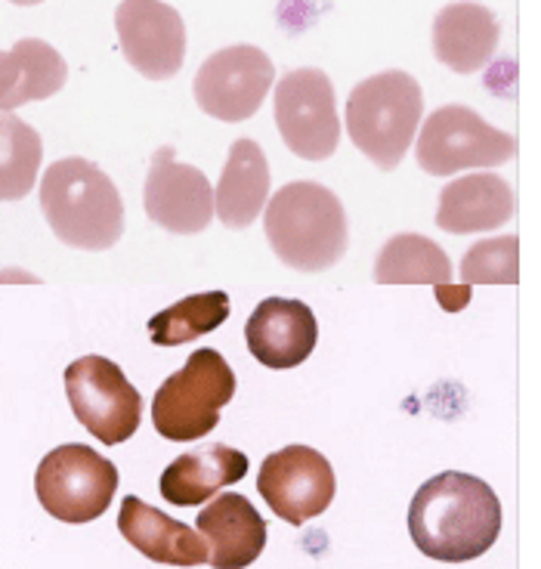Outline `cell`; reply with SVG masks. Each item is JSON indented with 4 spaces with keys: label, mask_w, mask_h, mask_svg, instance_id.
<instances>
[{
    "label": "cell",
    "mask_w": 541,
    "mask_h": 569,
    "mask_svg": "<svg viewBox=\"0 0 541 569\" xmlns=\"http://www.w3.org/2000/svg\"><path fill=\"white\" fill-rule=\"evenodd\" d=\"M517 152V140L485 124L468 106H440L430 112L421 133H414V158L430 177H452L473 168H499Z\"/></svg>",
    "instance_id": "7"
},
{
    "label": "cell",
    "mask_w": 541,
    "mask_h": 569,
    "mask_svg": "<svg viewBox=\"0 0 541 569\" xmlns=\"http://www.w3.org/2000/svg\"><path fill=\"white\" fill-rule=\"evenodd\" d=\"M146 217L173 236H196L214 220V186L192 168L180 164L171 146H161L143 186Z\"/></svg>",
    "instance_id": "12"
},
{
    "label": "cell",
    "mask_w": 541,
    "mask_h": 569,
    "mask_svg": "<svg viewBox=\"0 0 541 569\" xmlns=\"http://www.w3.org/2000/svg\"><path fill=\"white\" fill-rule=\"evenodd\" d=\"M437 300H440V307L445 313H461L468 307L470 288L468 284H445V288L437 291Z\"/></svg>",
    "instance_id": "26"
},
{
    "label": "cell",
    "mask_w": 541,
    "mask_h": 569,
    "mask_svg": "<svg viewBox=\"0 0 541 569\" xmlns=\"http://www.w3.org/2000/svg\"><path fill=\"white\" fill-rule=\"evenodd\" d=\"M43 142L13 112H0V201H19L38 183Z\"/></svg>",
    "instance_id": "23"
},
{
    "label": "cell",
    "mask_w": 541,
    "mask_h": 569,
    "mask_svg": "<svg viewBox=\"0 0 541 569\" xmlns=\"http://www.w3.org/2000/svg\"><path fill=\"white\" fill-rule=\"evenodd\" d=\"M41 211L59 242L109 251L124 236V201L112 177L87 158H59L41 180Z\"/></svg>",
    "instance_id": "2"
},
{
    "label": "cell",
    "mask_w": 541,
    "mask_h": 569,
    "mask_svg": "<svg viewBox=\"0 0 541 569\" xmlns=\"http://www.w3.org/2000/svg\"><path fill=\"white\" fill-rule=\"evenodd\" d=\"M257 492L291 527H303L331 508L338 480L322 452L310 446H285L263 458L257 473Z\"/></svg>",
    "instance_id": "11"
},
{
    "label": "cell",
    "mask_w": 541,
    "mask_h": 569,
    "mask_svg": "<svg viewBox=\"0 0 541 569\" xmlns=\"http://www.w3.org/2000/svg\"><path fill=\"white\" fill-rule=\"evenodd\" d=\"M214 569H244L267 548V520L239 492H223L204 505L196 520Z\"/></svg>",
    "instance_id": "15"
},
{
    "label": "cell",
    "mask_w": 541,
    "mask_h": 569,
    "mask_svg": "<svg viewBox=\"0 0 541 569\" xmlns=\"http://www.w3.org/2000/svg\"><path fill=\"white\" fill-rule=\"evenodd\" d=\"M244 341L260 366L275 371L298 369L319 343V322L303 300L267 298L248 316Z\"/></svg>",
    "instance_id": "14"
},
{
    "label": "cell",
    "mask_w": 541,
    "mask_h": 569,
    "mask_svg": "<svg viewBox=\"0 0 541 569\" xmlns=\"http://www.w3.org/2000/svg\"><path fill=\"white\" fill-rule=\"evenodd\" d=\"M378 284H433L440 291L452 284V263L440 244L418 232H399L381 248L374 263Z\"/></svg>",
    "instance_id": "22"
},
{
    "label": "cell",
    "mask_w": 541,
    "mask_h": 569,
    "mask_svg": "<svg viewBox=\"0 0 541 569\" xmlns=\"http://www.w3.org/2000/svg\"><path fill=\"white\" fill-rule=\"evenodd\" d=\"M270 199V164L254 140L232 142L214 192V217L229 229H248Z\"/></svg>",
    "instance_id": "21"
},
{
    "label": "cell",
    "mask_w": 541,
    "mask_h": 569,
    "mask_svg": "<svg viewBox=\"0 0 541 569\" xmlns=\"http://www.w3.org/2000/svg\"><path fill=\"white\" fill-rule=\"evenodd\" d=\"M118 532L149 560L168 567H201L208 563V545L192 527L173 520L164 511L128 496L118 511Z\"/></svg>",
    "instance_id": "17"
},
{
    "label": "cell",
    "mask_w": 541,
    "mask_h": 569,
    "mask_svg": "<svg viewBox=\"0 0 541 569\" xmlns=\"http://www.w3.org/2000/svg\"><path fill=\"white\" fill-rule=\"evenodd\" d=\"M66 397L74 418L102 446L128 442L143 418L140 390L130 385L121 366L106 356L90 353L74 359L66 369Z\"/></svg>",
    "instance_id": "8"
},
{
    "label": "cell",
    "mask_w": 541,
    "mask_h": 569,
    "mask_svg": "<svg viewBox=\"0 0 541 569\" xmlns=\"http://www.w3.org/2000/svg\"><path fill=\"white\" fill-rule=\"evenodd\" d=\"M414 548L440 563L483 557L501 532V501L473 473L445 470L414 492L409 505Z\"/></svg>",
    "instance_id": "1"
},
{
    "label": "cell",
    "mask_w": 541,
    "mask_h": 569,
    "mask_svg": "<svg viewBox=\"0 0 541 569\" xmlns=\"http://www.w3.org/2000/svg\"><path fill=\"white\" fill-rule=\"evenodd\" d=\"M499 38L495 13L473 0L449 3L433 19V57L458 74L485 69L499 50Z\"/></svg>",
    "instance_id": "16"
},
{
    "label": "cell",
    "mask_w": 541,
    "mask_h": 569,
    "mask_svg": "<svg viewBox=\"0 0 541 569\" xmlns=\"http://www.w3.org/2000/svg\"><path fill=\"white\" fill-rule=\"evenodd\" d=\"M272 81H275L272 59L260 47L236 43L227 50H217L214 57L201 62L192 93L201 112L227 124H239L254 118L270 93Z\"/></svg>",
    "instance_id": "10"
},
{
    "label": "cell",
    "mask_w": 541,
    "mask_h": 569,
    "mask_svg": "<svg viewBox=\"0 0 541 569\" xmlns=\"http://www.w3.org/2000/svg\"><path fill=\"white\" fill-rule=\"evenodd\" d=\"M520 282V239L501 236L468 248L461 260V284H517Z\"/></svg>",
    "instance_id": "25"
},
{
    "label": "cell",
    "mask_w": 541,
    "mask_h": 569,
    "mask_svg": "<svg viewBox=\"0 0 541 569\" xmlns=\"http://www.w3.org/2000/svg\"><path fill=\"white\" fill-rule=\"evenodd\" d=\"M424 118V93L409 71H381L350 90L347 130L374 168L393 171L405 158Z\"/></svg>",
    "instance_id": "4"
},
{
    "label": "cell",
    "mask_w": 541,
    "mask_h": 569,
    "mask_svg": "<svg viewBox=\"0 0 541 569\" xmlns=\"http://www.w3.org/2000/svg\"><path fill=\"white\" fill-rule=\"evenodd\" d=\"M16 7H34V3H43V0H10Z\"/></svg>",
    "instance_id": "27"
},
{
    "label": "cell",
    "mask_w": 541,
    "mask_h": 569,
    "mask_svg": "<svg viewBox=\"0 0 541 569\" xmlns=\"http://www.w3.org/2000/svg\"><path fill=\"white\" fill-rule=\"evenodd\" d=\"M229 319L227 291H201L177 300L168 310H161L149 319V338L158 347H180L211 335Z\"/></svg>",
    "instance_id": "24"
},
{
    "label": "cell",
    "mask_w": 541,
    "mask_h": 569,
    "mask_svg": "<svg viewBox=\"0 0 541 569\" xmlns=\"http://www.w3.org/2000/svg\"><path fill=\"white\" fill-rule=\"evenodd\" d=\"M263 232L275 257L298 272L331 270L350 244L341 199L322 183L282 186L263 208Z\"/></svg>",
    "instance_id": "3"
},
{
    "label": "cell",
    "mask_w": 541,
    "mask_h": 569,
    "mask_svg": "<svg viewBox=\"0 0 541 569\" xmlns=\"http://www.w3.org/2000/svg\"><path fill=\"white\" fill-rule=\"evenodd\" d=\"M121 53L149 81H168L183 69V16L161 0H121L114 10Z\"/></svg>",
    "instance_id": "13"
},
{
    "label": "cell",
    "mask_w": 541,
    "mask_h": 569,
    "mask_svg": "<svg viewBox=\"0 0 541 569\" xmlns=\"http://www.w3.org/2000/svg\"><path fill=\"white\" fill-rule=\"evenodd\" d=\"M272 114L285 146L303 161H325L338 152L341 118L334 102V84L325 71H288L275 84Z\"/></svg>",
    "instance_id": "9"
},
{
    "label": "cell",
    "mask_w": 541,
    "mask_h": 569,
    "mask_svg": "<svg viewBox=\"0 0 541 569\" xmlns=\"http://www.w3.org/2000/svg\"><path fill=\"white\" fill-rule=\"evenodd\" d=\"M236 397V371L223 356L204 347L164 378L152 399V425L171 442L201 440L220 425V412Z\"/></svg>",
    "instance_id": "5"
},
{
    "label": "cell",
    "mask_w": 541,
    "mask_h": 569,
    "mask_svg": "<svg viewBox=\"0 0 541 569\" xmlns=\"http://www.w3.org/2000/svg\"><path fill=\"white\" fill-rule=\"evenodd\" d=\"M118 468L97 449L66 442L41 458L34 470V496L62 523H93L112 505Z\"/></svg>",
    "instance_id": "6"
},
{
    "label": "cell",
    "mask_w": 541,
    "mask_h": 569,
    "mask_svg": "<svg viewBox=\"0 0 541 569\" xmlns=\"http://www.w3.org/2000/svg\"><path fill=\"white\" fill-rule=\"evenodd\" d=\"M248 473V458L232 446L211 442L199 452H186L177 461H171L161 473V498L171 501L177 508H199L204 501L223 489L242 480Z\"/></svg>",
    "instance_id": "19"
},
{
    "label": "cell",
    "mask_w": 541,
    "mask_h": 569,
    "mask_svg": "<svg viewBox=\"0 0 541 569\" xmlns=\"http://www.w3.org/2000/svg\"><path fill=\"white\" fill-rule=\"evenodd\" d=\"M513 217V189L499 173H468L440 192L437 227L452 236L492 232Z\"/></svg>",
    "instance_id": "18"
},
{
    "label": "cell",
    "mask_w": 541,
    "mask_h": 569,
    "mask_svg": "<svg viewBox=\"0 0 541 569\" xmlns=\"http://www.w3.org/2000/svg\"><path fill=\"white\" fill-rule=\"evenodd\" d=\"M66 78L69 66L57 47L38 38L16 41L10 50H0V112L57 97Z\"/></svg>",
    "instance_id": "20"
}]
</instances>
